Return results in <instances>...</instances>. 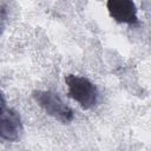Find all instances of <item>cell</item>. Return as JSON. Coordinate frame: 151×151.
I'll use <instances>...</instances> for the list:
<instances>
[{"label": "cell", "instance_id": "1", "mask_svg": "<svg viewBox=\"0 0 151 151\" xmlns=\"http://www.w3.org/2000/svg\"><path fill=\"white\" fill-rule=\"evenodd\" d=\"M65 83L67 85L68 96L73 100H76L83 109L88 110L96 105L98 90L91 80L85 77L67 74L65 77Z\"/></svg>", "mask_w": 151, "mask_h": 151}, {"label": "cell", "instance_id": "2", "mask_svg": "<svg viewBox=\"0 0 151 151\" xmlns=\"http://www.w3.org/2000/svg\"><path fill=\"white\" fill-rule=\"evenodd\" d=\"M33 98L37 104L51 117L61 122L63 124H67L73 120L74 114L70 106H67L63 99L52 91H34Z\"/></svg>", "mask_w": 151, "mask_h": 151}, {"label": "cell", "instance_id": "3", "mask_svg": "<svg viewBox=\"0 0 151 151\" xmlns=\"http://www.w3.org/2000/svg\"><path fill=\"white\" fill-rule=\"evenodd\" d=\"M106 7L111 18L117 22L129 25L138 22L137 7L131 0H109Z\"/></svg>", "mask_w": 151, "mask_h": 151}, {"label": "cell", "instance_id": "4", "mask_svg": "<svg viewBox=\"0 0 151 151\" xmlns=\"http://www.w3.org/2000/svg\"><path fill=\"white\" fill-rule=\"evenodd\" d=\"M22 132L20 114L13 109H5L0 113V138L15 142Z\"/></svg>", "mask_w": 151, "mask_h": 151}, {"label": "cell", "instance_id": "5", "mask_svg": "<svg viewBox=\"0 0 151 151\" xmlns=\"http://www.w3.org/2000/svg\"><path fill=\"white\" fill-rule=\"evenodd\" d=\"M6 109V105H5V98L2 96V93L0 92V113Z\"/></svg>", "mask_w": 151, "mask_h": 151}]
</instances>
